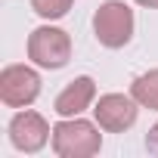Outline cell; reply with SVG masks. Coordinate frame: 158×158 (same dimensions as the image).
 Segmentation results:
<instances>
[{
  "label": "cell",
  "mask_w": 158,
  "mask_h": 158,
  "mask_svg": "<svg viewBox=\"0 0 158 158\" xmlns=\"http://www.w3.org/2000/svg\"><path fill=\"white\" fill-rule=\"evenodd\" d=\"M40 96V74L28 65H6L0 71V99L10 109H25Z\"/></svg>",
  "instance_id": "obj_4"
},
{
  "label": "cell",
  "mask_w": 158,
  "mask_h": 158,
  "mask_svg": "<svg viewBox=\"0 0 158 158\" xmlns=\"http://www.w3.org/2000/svg\"><path fill=\"white\" fill-rule=\"evenodd\" d=\"M74 0H31V10L40 16V19H62L68 10H71Z\"/></svg>",
  "instance_id": "obj_9"
},
{
  "label": "cell",
  "mask_w": 158,
  "mask_h": 158,
  "mask_svg": "<svg viewBox=\"0 0 158 158\" xmlns=\"http://www.w3.org/2000/svg\"><path fill=\"white\" fill-rule=\"evenodd\" d=\"M102 149L99 127L84 118H62L53 127V152L59 158H90Z\"/></svg>",
  "instance_id": "obj_1"
},
{
  "label": "cell",
  "mask_w": 158,
  "mask_h": 158,
  "mask_svg": "<svg viewBox=\"0 0 158 158\" xmlns=\"http://www.w3.org/2000/svg\"><path fill=\"white\" fill-rule=\"evenodd\" d=\"M50 133H53V130H50L47 118L37 115V112H31V109L19 112V115L10 121V143H13L19 152H28V155L40 152V149L47 146Z\"/></svg>",
  "instance_id": "obj_6"
},
{
  "label": "cell",
  "mask_w": 158,
  "mask_h": 158,
  "mask_svg": "<svg viewBox=\"0 0 158 158\" xmlns=\"http://www.w3.org/2000/svg\"><path fill=\"white\" fill-rule=\"evenodd\" d=\"M93 31L96 40L109 50H118L124 44H130L133 37V10L121 0H106L93 16Z\"/></svg>",
  "instance_id": "obj_2"
},
{
  "label": "cell",
  "mask_w": 158,
  "mask_h": 158,
  "mask_svg": "<svg viewBox=\"0 0 158 158\" xmlns=\"http://www.w3.org/2000/svg\"><path fill=\"white\" fill-rule=\"evenodd\" d=\"M28 59L40 68H62L71 59V37L62 28L40 25L28 37Z\"/></svg>",
  "instance_id": "obj_3"
},
{
  "label": "cell",
  "mask_w": 158,
  "mask_h": 158,
  "mask_svg": "<svg viewBox=\"0 0 158 158\" xmlns=\"http://www.w3.org/2000/svg\"><path fill=\"white\" fill-rule=\"evenodd\" d=\"M130 96L143 109H155L158 112V68H152V71L136 77V81L130 84Z\"/></svg>",
  "instance_id": "obj_8"
},
{
  "label": "cell",
  "mask_w": 158,
  "mask_h": 158,
  "mask_svg": "<svg viewBox=\"0 0 158 158\" xmlns=\"http://www.w3.org/2000/svg\"><path fill=\"white\" fill-rule=\"evenodd\" d=\"M146 149L152 152V155H158V121L152 124V130L146 133Z\"/></svg>",
  "instance_id": "obj_10"
},
{
  "label": "cell",
  "mask_w": 158,
  "mask_h": 158,
  "mask_svg": "<svg viewBox=\"0 0 158 158\" xmlns=\"http://www.w3.org/2000/svg\"><path fill=\"white\" fill-rule=\"evenodd\" d=\"M136 3H139V6H149V10H155V6H158V0H136Z\"/></svg>",
  "instance_id": "obj_11"
},
{
  "label": "cell",
  "mask_w": 158,
  "mask_h": 158,
  "mask_svg": "<svg viewBox=\"0 0 158 158\" xmlns=\"http://www.w3.org/2000/svg\"><path fill=\"white\" fill-rule=\"evenodd\" d=\"M93 99H96V84H93V77L81 74V77H74V81H68V87L56 96L53 112H56L59 118H74V115H81L84 109H90Z\"/></svg>",
  "instance_id": "obj_7"
},
{
  "label": "cell",
  "mask_w": 158,
  "mask_h": 158,
  "mask_svg": "<svg viewBox=\"0 0 158 158\" xmlns=\"http://www.w3.org/2000/svg\"><path fill=\"white\" fill-rule=\"evenodd\" d=\"M139 102L133 96H124V93H106L99 96V102L93 106V115H96V124L109 133H124L127 127H133L136 121V109Z\"/></svg>",
  "instance_id": "obj_5"
}]
</instances>
